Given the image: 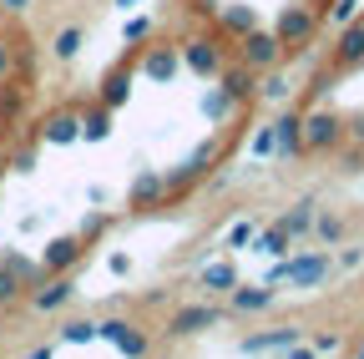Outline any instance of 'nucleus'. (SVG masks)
Returning a JSON list of instances; mask_svg holds the SVG:
<instances>
[{
	"mask_svg": "<svg viewBox=\"0 0 364 359\" xmlns=\"http://www.w3.org/2000/svg\"><path fill=\"white\" fill-rule=\"evenodd\" d=\"M31 359H56V344H41V349H31Z\"/></svg>",
	"mask_w": 364,
	"mask_h": 359,
	"instance_id": "37998d69",
	"label": "nucleus"
},
{
	"mask_svg": "<svg viewBox=\"0 0 364 359\" xmlns=\"http://www.w3.org/2000/svg\"><path fill=\"white\" fill-rule=\"evenodd\" d=\"M36 263H41V279H46V274H71V268L81 263V238H76V233L51 238V243L41 248V258H36Z\"/></svg>",
	"mask_w": 364,
	"mask_h": 359,
	"instance_id": "0eeeda50",
	"label": "nucleus"
},
{
	"mask_svg": "<svg viewBox=\"0 0 364 359\" xmlns=\"http://www.w3.org/2000/svg\"><path fill=\"white\" fill-rule=\"evenodd\" d=\"M334 66H364V16H354L339 31V46H334Z\"/></svg>",
	"mask_w": 364,
	"mask_h": 359,
	"instance_id": "ddd939ff",
	"label": "nucleus"
},
{
	"mask_svg": "<svg viewBox=\"0 0 364 359\" xmlns=\"http://www.w3.org/2000/svg\"><path fill=\"white\" fill-rule=\"evenodd\" d=\"M344 127H349V137H354V142H359V147H364V112H359V117H354V122H344Z\"/></svg>",
	"mask_w": 364,
	"mask_h": 359,
	"instance_id": "ea45409f",
	"label": "nucleus"
},
{
	"mask_svg": "<svg viewBox=\"0 0 364 359\" xmlns=\"http://www.w3.org/2000/svg\"><path fill=\"white\" fill-rule=\"evenodd\" d=\"M284 359H318L314 349H304V344H294V349H284Z\"/></svg>",
	"mask_w": 364,
	"mask_h": 359,
	"instance_id": "79ce46f5",
	"label": "nucleus"
},
{
	"mask_svg": "<svg viewBox=\"0 0 364 359\" xmlns=\"http://www.w3.org/2000/svg\"><path fill=\"white\" fill-rule=\"evenodd\" d=\"M41 142H46V147H71V142H81V117H76V112H51V117H46V127H41Z\"/></svg>",
	"mask_w": 364,
	"mask_h": 359,
	"instance_id": "9d476101",
	"label": "nucleus"
},
{
	"mask_svg": "<svg viewBox=\"0 0 364 359\" xmlns=\"http://www.w3.org/2000/svg\"><path fill=\"white\" fill-rule=\"evenodd\" d=\"M213 324H223V309L218 304H182L172 319H167V334L172 339H193V334H203Z\"/></svg>",
	"mask_w": 364,
	"mask_h": 359,
	"instance_id": "39448f33",
	"label": "nucleus"
},
{
	"mask_svg": "<svg viewBox=\"0 0 364 359\" xmlns=\"http://www.w3.org/2000/svg\"><path fill=\"white\" fill-rule=\"evenodd\" d=\"M299 344V329L294 324H279V329H263V334H248L243 339V354H273V349H294Z\"/></svg>",
	"mask_w": 364,
	"mask_h": 359,
	"instance_id": "4468645a",
	"label": "nucleus"
},
{
	"mask_svg": "<svg viewBox=\"0 0 364 359\" xmlns=\"http://www.w3.org/2000/svg\"><path fill=\"white\" fill-rule=\"evenodd\" d=\"M314 233H318V243H324V248H334V243L344 238V218H339V213H314Z\"/></svg>",
	"mask_w": 364,
	"mask_h": 359,
	"instance_id": "a878e982",
	"label": "nucleus"
},
{
	"mask_svg": "<svg viewBox=\"0 0 364 359\" xmlns=\"http://www.w3.org/2000/svg\"><path fill=\"white\" fill-rule=\"evenodd\" d=\"M238 41H243V56H238V61H243L248 71H273V66L284 61V41L273 36V31H258V26H253V31L238 36Z\"/></svg>",
	"mask_w": 364,
	"mask_h": 359,
	"instance_id": "20e7f679",
	"label": "nucleus"
},
{
	"mask_svg": "<svg viewBox=\"0 0 364 359\" xmlns=\"http://www.w3.org/2000/svg\"><path fill=\"white\" fill-rule=\"evenodd\" d=\"M218 86L228 97H233V107H243V102H253L258 97V86H253V71L238 61V66H228V71H218Z\"/></svg>",
	"mask_w": 364,
	"mask_h": 359,
	"instance_id": "f3484780",
	"label": "nucleus"
},
{
	"mask_svg": "<svg viewBox=\"0 0 364 359\" xmlns=\"http://www.w3.org/2000/svg\"><path fill=\"white\" fill-rule=\"evenodd\" d=\"M112 137V112L107 107H91L81 117V142H107Z\"/></svg>",
	"mask_w": 364,
	"mask_h": 359,
	"instance_id": "4be33fe9",
	"label": "nucleus"
},
{
	"mask_svg": "<svg viewBox=\"0 0 364 359\" xmlns=\"http://www.w3.org/2000/svg\"><path fill=\"white\" fill-rule=\"evenodd\" d=\"M213 162H218V142H203V147H193L188 157H182L172 172H162V177H167V188H182V183H193V177H203Z\"/></svg>",
	"mask_w": 364,
	"mask_h": 359,
	"instance_id": "1a4fd4ad",
	"label": "nucleus"
},
{
	"mask_svg": "<svg viewBox=\"0 0 364 359\" xmlns=\"http://www.w3.org/2000/svg\"><path fill=\"white\" fill-rule=\"evenodd\" d=\"M97 97H102V107H107V112H122V107L132 102V71H127V66L107 71V76H102V92H97Z\"/></svg>",
	"mask_w": 364,
	"mask_h": 359,
	"instance_id": "6ab92c4d",
	"label": "nucleus"
},
{
	"mask_svg": "<svg viewBox=\"0 0 364 359\" xmlns=\"http://www.w3.org/2000/svg\"><path fill=\"white\" fill-rule=\"evenodd\" d=\"M248 147H253V157H273V127H258Z\"/></svg>",
	"mask_w": 364,
	"mask_h": 359,
	"instance_id": "72a5a7b5",
	"label": "nucleus"
},
{
	"mask_svg": "<svg viewBox=\"0 0 364 359\" xmlns=\"http://www.w3.org/2000/svg\"><path fill=\"white\" fill-rule=\"evenodd\" d=\"M299 127H304V152H329V147L344 142V122H339L329 107H318V112L299 117Z\"/></svg>",
	"mask_w": 364,
	"mask_h": 359,
	"instance_id": "f03ea898",
	"label": "nucleus"
},
{
	"mask_svg": "<svg viewBox=\"0 0 364 359\" xmlns=\"http://www.w3.org/2000/svg\"><path fill=\"white\" fill-rule=\"evenodd\" d=\"M359 359H364V344H359Z\"/></svg>",
	"mask_w": 364,
	"mask_h": 359,
	"instance_id": "49530a36",
	"label": "nucleus"
},
{
	"mask_svg": "<svg viewBox=\"0 0 364 359\" xmlns=\"http://www.w3.org/2000/svg\"><path fill=\"white\" fill-rule=\"evenodd\" d=\"M279 223H284V233H289V238L309 233V228H314V203H294V208H289Z\"/></svg>",
	"mask_w": 364,
	"mask_h": 359,
	"instance_id": "393cba45",
	"label": "nucleus"
},
{
	"mask_svg": "<svg viewBox=\"0 0 364 359\" xmlns=\"http://www.w3.org/2000/svg\"><path fill=\"white\" fill-rule=\"evenodd\" d=\"M182 71V56H177V46H147V56H142V76L147 81H172Z\"/></svg>",
	"mask_w": 364,
	"mask_h": 359,
	"instance_id": "9b49d317",
	"label": "nucleus"
},
{
	"mask_svg": "<svg viewBox=\"0 0 364 359\" xmlns=\"http://www.w3.org/2000/svg\"><path fill=\"white\" fill-rule=\"evenodd\" d=\"M289 243H294V238L284 233V223H273V228L253 233V248H258V253H268V258H284V253H289Z\"/></svg>",
	"mask_w": 364,
	"mask_h": 359,
	"instance_id": "5701e85b",
	"label": "nucleus"
},
{
	"mask_svg": "<svg viewBox=\"0 0 364 359\" xmlns=\"http://www.w3.org/2000/svg\"><path fill=\"white\" fill-rule=\"evenodd\" d=\"M147 31H152V21H147V16H136V21H127L122 36H127V41H147Z\"/></svg>",
	"mask_w": 364,
	"mask_h": 359,
	"instance_id": "e433bc0d",
	"label": "nucleus"
},
{
	"mask_svg": "<svg viewBox=\"0 0 364 359\" xmlns=\"http://www.w3.org/2000/svg\"><path fill=\"white\" fill-rule=\"evenodd\" d=\"M289 92H294V86H289L279 71H273V76L263 81V97H268V102H289Z\"/></svg>",
	"mask_w": 364,
	"mask_h": 359,
	"instance_id": "473e14b6",
	"label": "nucleus"
},
{
	"mask_svg": "<svg viewBox=\"0 0 364 359\" xmlns=\"http://www.w3.org/2000/svg\"><path fill=\"white\" fill-rule=\"evenodd\" d=\"M314 31H318V16L304 6V0H289L279 11V21H273V36H279L284 46H304V41H314Z\"/></svg>",
	"mask_w": 364,
	"mask_h": 359,
	"instance_id": "7ed1b4c3",
	"label": "nucleus"
},
{
	"mask_svg": "<svg viewBox=\"0 0 364 359\" xmlns=\"http://www.w3.org/2000/svg\"><path fill=\"white\" fill-rule=\"evenodd\" d=\"M16 299H21V279L11 274V268H0V309L16 304Z\"/></svg>",
	"mask_w": 364,
	"mask_h": 359,
	"instance_id": "2f4dec72",
	"label": "nucleus"
},
{
	"mask_svg": "<svg viewBox=\"0 0 364 359\" xmlns=\"http://www.w3.org/2000/svg\"><path fill=\"white\" fill-rule=\"evenodd\" d=\"M97 339V319H71L61 324V344H91Z\"/></svg>",
	"mask_w": 364,
	"mask_h": 359,
	"instance_id": "cd10ccee",
	"label": "nucleus"
},
{
	"mask_svg": "<svg viewBox=\"0 0 364 359\" xmlns=\"http://www.w3.org/2000/svg\"><path fill=\"white\" fill-rule=\"evenodd\" d=\"M198 107H203V117H208V122H223V117H233V97H228L223 86H208Z\"/></svg>",
	"mask_w": 364,
	"mask_h": 359,
	"instance_id": "b1692460",
	"label": "nucleus"
},
{
	"mask_svg": "<svg viewBox=\"0 0 364 359\" xmlns=\"http://www.w3.org/2000/svg\"><path fill=\"white\" fill-rule=\"evenodd\" d=\"M228 299H233L238 314H258V309L273 304V284H233V289H228Z\"/></svg>",
	"mask_w": 364,
	"mask_h": 359,
	"instance_id": "aec40b11",
	"label": "nucleus"
},
{
	"mask_svg": "<svg viewBox=\"0 0 364 359\" xmlns=\"http://www.w3.org/2000/svg\"><path fill=\"white\" fill-rule=\"evenodd\" d=\"M162 198H167V177L152 172V167H147V172H136V183H132L127 203H132V208H152V203H162Z\"/></svg>",
	"mask_w": 364,
	"mask_h": 359,
	"instance_id": "a211bd4d",
	"label": "nucleus"
},
{
	"mask_svg": "<svg viewBox=\"0 0 364 359\" xmlns=\"http://www.w3.org/2000/svg\"><path fill=\"white\" fill-rule=\"evenodd\" d=\"M11 66H16V51H11V41H0V81L11 76Z\"/></svg>",
	"mask_w": 364,
	"mask_h": 359,
	"instance_id": "4c0bfd02",
	"label": "nucleus"
},
{
	"mask_svg": "<svg viewBox=\"0 0 364 359\" xmlns=\"http://www.w3.org/2000/svg\"><path fill=\"white\" fill-rule=\"evenodd\" d=\"M273 127V157H299L304 152V127L294 112H284L279 122H268Z\"/></svg>",
	"mask_w": 364,
	"mask_h": 359,
	"instance_id": "f8f14e48",
	"label": "nucleus"
},
{
	"mask_svg": "<svg viewBox=\"0 0 364 359\" xmlns=\"http://www.w3.org/2000/svg\"><path fill=\"white\" fill-rule=\"evenodd\" d=\"M107 268L122 279V274H132V258H127V253H112V258H107Z\"/></svg>",
	"mask_w": 364,
	"mask_h": 359,
	"instance_id": "58836bf2",
	"label": "nucleus"
},
{
	"mask_svg": "<svg viewBox=\"0 0 364 359\" xmlns=\"http://www.w3.org/2000/svg\"><path fill=\"white\" fill-rule=\"evenodd\" d=\"M117 6H122V11H127V6H136V0H117Z\"/></svg>",
	"mask_w": 364,
	"mask_h": 359,
	"instance_id": "a18cd8bd",
	"label": "nucleus"
},
{
	"mask_svg": "<svg viewBox=\"0 0 364 359\" xmlns=\"http://www.w3.org/2000/svg\"><path fill=\"white\" fill-rule=\"evenodd\" d=\"M309 349L324 359V354H334V349H339V334H314V339H309Z\"/></svg>",
	"mask_w": 364,
	"mask_h": 359,
	"instance_id": "c9c22d12",
	"label": "nucleus"
},
{
	"mask_svg": "<svg viewBox=\"0 0 364 359\" xmlns=\"http://www.w3.org/2000/svg\"><path fill=\"white\" fill-rule=\"evenodd\" d=\"M218 26L228 36H248L258 26V11L248 6V0H223V6H218Z\"/></svg>",
	"mask_w": 364,
	"mask_h": 359,
	"instance_id": "dca6fc26",
	"label": "nucleus"
},
{
	"mask_svg": "<svg viewBox=\"0 0 364 359\" xmlns=\"http://www.w3.org/2000/svg\"><path fill=\"white\" fill-rule=\"evenodd\" d=\"M238 284V263L233 258H213V263H203V289L208 294H228Z\"/></svg>",
	"mask_w": 364,
	"mask_h": 359,
	"instance_id": "412c9836",
	"label": "nucleus"
},
{
	"mask_svg": "<svg viewBox=\"0 0 364 359\" xmlns=\"http://www.w3.org/2000/svg\"><path fill=\"white\" fill-rule=\"evenodd\" d=\"M97 339H107V344L122 349L127 359H147V334L136 329V324H127V319H102V324H97Z\"/></svg>",
	"mask_w": 364,
	"mask_h": 359,
	"instance_id": "423d86ee",
	"label": "nucleus"
},
{
	"mask_svg": "<svg viewBox=\"0 0 364 359\" xmlns=\"http://www.w3.org/2000/svg\"><path fill=\"white\" fill-rule=\"evenodd\" d=\"M71 299H76V279H71V274H51V284L31 294V304H36L41 314H51V309H61V304H71Z\"/></svg>",
	"mask_w": 364,
	"mask_h": 359,
	"instance_id": "2eb2a0df",
	"label": "nucleus"
},
{
	"mask_svg": "<svg viewBox=\"0 0 364 359\" xmlns=\"http://www.w3.org/2000/svg\"><path fill=\"white\" fill-rule=\"evenodd\" d=\"M0 6H6V11H26V6H31V0H0Z\"/></svg>",
	"mask_w": 364,
	"mask_h": 359,
	"instance_id": "c03bdc74",
	"label": "nucleus"
},
{
	"mask_svg": "<svg viewBox=\"0 0 364 359\" xmlns=\"http://www.w3.org/2000/svg\"><path fill=\"white\" fill-rule=\"evenodd\" d=\"M0 268H11L21 284H26V279H41V263H36V258H26V253H6V258H0Z\"/></svg>",
	"mask_w": 364,
	"mask_h": 359,
	"instance_id": "c85d7f7f",
	"label": "nucleus"
},
{
	"mask_svg": "<svg viewBox=\"0 0 364 359\" xmlns=\"http://www.w3.org/2000/svg\"><path fill=\"white\" fill-rule=\"evenodd\" d=\"M329 16H334V26H349V21L359 16V0H334V11H329Z\"/></svg>",
	"mask_w": 364,
	"mask_h": 359,
	"instance_id": "f704fd0d",
	"label": "nucleus"
},
{
	"mask_svg": "<svg viewBox=\"0 0 364 359\" xmlns=\"http://www.w3.org/2000/svg\"><path fill=\"white\" fill-rule=\"evenodd\" d=\"M334 274V248H314V253H294L273 263L268 284H289V289H318Z\"/></svg>",
	"mask_w": 364,
	"mask_h": 359,
	"instance_id": "f257e3e1",
	"label": "nucleus"
},
{
	"mask_svg": "<svg viewBox=\"0 0 364 359\" xmlns=\"http://www.w3.org/2000/svg\"><path fill=\"white\" fill-rule=\"evenodd\" d=\"M177 56H182V66H188L193 76H203V81H218V71H223V56H218V46L213 41H188V46H177Z\"/></svg>",
	"mask_w": 364,
	"mask_h": 359,
	"instance_id": "6e6552de",
	"label": "nucleus"
},
{
	"mask_svg": "<svg viewBox=\"0 0 364 359\" xmlns=\"http://www.w3.org/2000/svg\"><path fill=\"white\" fill-rule=\"evenodd\" d=\"M81 41H86V36H81V26H66V31H61V36L51 41V56H56V61H76Z\"/></svg>",
	"mask_w": 364,
	"mask_h": 359,
	"instance_id": "bb28decb",
	"label": "nucleus"
},
{
	"mask_svg": "<svg viewBox=\"0 0 364 359\" xmlns=\"http://www.w3.org/2000/svg\"><path fill=\"white\" fill-rule=\"evenodd\" d=\"M97 233H107V213H86V218H81V228H76V238L86 243V238H97Z\"/></svg>",
	"mask_w": 364,
	"mask_h": 359,
	"instance_id": "7c9ffc66",
	"label": "nucleus"
},
{
	"mask_svg": "<svg viewBox=\"0 0 364 359\" xmlns=\"http://www.w3.org/2000/svg\"><path fill=\"white\" fill-rule=\"evenodd\" d=\"M253 233H258V228H253V218H238L233 228H228V248H248Z\"/></svg>",
	"mask_w": 364,
	"mask_h": 359,
	"instance_id": "c756f323",
	"label": "nucleus"
},
{
	"mask_svg": "<svg viewBox=\"0 0 364 359\" xmlns=\"http://www.w3.org/2000/svg\"><path fill=\"white\" fill-rule=\"evenodd\" d=\"M339 263H344V268H354V263H364V248H344V253H339Z\"/></svg>",
	"mask_w": 364,
	"mask_h": 359,
	"instance_id": "a19ab883",
	"label": "nucleus"
}]
</instances>
